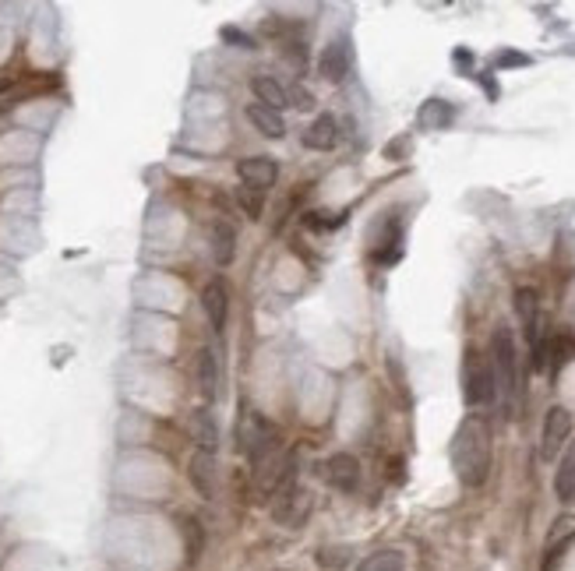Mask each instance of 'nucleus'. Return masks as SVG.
I'll return each instance as SVG.
<instances>
[{"label": "nucleus", "instance_id": "nucleus-1", "mask_svg": "<svg viewBox=\"0 0 575 571\" xmlns=\"http://www.w3.org/2000/svg\"><path fill=\"white\" fill-rule=\"evenodd\" d=\"M452 469L459 476L463 487H484L491 476V455H495V441H491V424L484 417H467L456 434H452Z\"/></svg>", "mask_w": 575, "mask_h": 571}, {"label": "nucleus", "instance_id": "nucleus-2", "mask_svg": "<svg viewBox=\"0 0 575 571\" xmlns=\"http://www.w3.org/2000/svg\"><path fill=\"white\" fill-rule=\"evenodd\" d=\"M491 370H495V388L502 398L504 417H519V402H523V381H519V353H515V339L512 332L498 324L491 335Z\"/></svg>", "mask_w": 575, "mask_h": 571}, {"label": "nucleus", "instance_id": "nucleus-3", "mask_svg": "<svg viewBox=\"0 0 575 571\" xmlns=\"http://www.w3.org/2000/svg\"><path fill=\"white\" fill-rule=\"evenodd\" d=\"M237 441H240V452H244L254 465L269 463L272 455L283 452L276 427H272L261 413H254V409H244V417H240V424H237Z\"/></svg>", "mask_w": 575, "mask_h": 571}, {"label": "nucleus", "instance_id": "nucleus-4", "mask_svg": "<svg viewBox=\"0 0 575 571\" xmlns=\"http://www.w3.org/2000/svg\"><path fill=\"white\" fill-rule=\"evenodd\" d=\"M463 398H467V406H473V409L491 406V402L498 398L491 360L484 357L480 350H473V346H469L467 357H463Z\"/></svg>", "mask_w": 575, "mask_h": 571}, {"label": "nucleus", "instance_id": "nucleus-5", "mask_svg": "<svg viewBox=\"0 0 575 571\" xmlns=\"http://www.w3.org/2000/svg\"><path fill=\"white\" fill-rule=\"evenodd\" d=\"M572 441V413L565 406H551L543 417V430H540V459L554 463L558 455H565Z\"/></svg>", "mask_w": 575, "mask_h": 571}, {"label": "nucleus", "instance_id": "nucleus-6", "mask_svg": "<svg viewBox=\"0 0 575 571\" xmlns=\"http://www.w3.org/2000/svg\"><path fill=\"white\" fill-rule=\"evenodd\" d=\"M272 515L283 522V526H300L307 515H311V494L297 483H289L287 491H279L272 498Z\"/></svg>", "mask_w": 575, "mask_h": 571}, {"label": "nucleus", "instance_id": "nucleus-7", "mask_svg": "<svg viewBox=\"0 0 575 571\" xmlns=\"http://www.w3.org/2000/svg\"><path fill=\"white\" fill-rule=\"evenodd\" d=\"M322 476L328 487H335V491H343V494H353L360 483V463L353 455L339 452V455H332V459L322 465Z\"/></svg>", "mask_w": 575, "mask_h": 571}, {"label": "nucleus", "instance_id": "nucleus-8", "mask_svg": "<svg viewBox=\"0 0 575 571\" xmlns=\"http://www.w3.org/2000/svg\"><path fill=\"white\" fill-rule=\"evenodd\" d=\"M353 68V50H350V39L339 36L335 42H328L322 50V61H318V71L325 81H343Z\"/></svg>", "mask_w": 575, "mask_h": 571}, {"label": "nucleus", "instance_id": "nucleus-9", "mask_svg": "<svg viewBox=\"0 0 575 571\" xmlns=\"http://www.w3.org/2000/svg\"><path fill=\"white\" fill-rule=\"evenodd\" d=\"M237 177L244 180L248 187H254V191H269L276 183V177H279V166L269 155H251V159L237 163Z\"/></svg>", "mask_w": 575, "mask_h": 571}, {"label": "nucleus", "instance_id": "nucleus-10", "mask_svg": "<svg viewBox=\"0 0 575 571\" xmlns=\"http://www.w3.org/2000/svg\"><path fill=\"white\" fill-rule=\"evenodd\" d=\"M202 307L209 314V324L222 332L226 328V318H230V286L226 279H212V283L202 289Z\"/></svg>", "mask_w": 575, "mask_h": 571}, {"label": "nucleus", "instance_id": "nucleus-11", "mask_svg": "<svg viewBox=\"0 0 575 571\" xmlns=\"http://www.w3.org/2000/svg\"><path fill=\"white\" fill-rule=\"evenodd\" d=\"M216 452H202L191 459V483L202 498H216Z\"/></svg>", "mask_w": 575, "mask_h": 571}, {"label": "nucleus", "instance_id": "nucleus-12", "mask_svg": "<svg viewBox=\"0 0 575 571\" xmlns=\"http://www.w3.org/2000/svg\"><path fill=\"white\" fill-rule=\"evenodd\" d=\"M515 314H519L523 332H526V342H530V339L540 332V324H543L537 289H526V286H523V289H515Z\"/></svg>", "mask_w": 575, "mask_h": 571}, {"label": "nucleus", "instance_id": "nucleus-13", "mask_svg": "<svg viewBox=\"0 0 575 571\" xmlns=\"http://www.w3.org/2000/svg\"><path fill=\"white\" fill-rule=\"evenodd\" d=\"M304 145L307 148H315V152H328V148H335L339 145V124H335V117H328L322 113L307 131H304Z\"/></svg>", "mask_w": 575, "mask_h": 571}, {"label": "nucleus", "instance_id": "nucleus-14", "mask_svg": "<svg viewBox=\"0 0 575 571\" xmlns=\"http://www.w3.org/2000/svg\"><path fill=\"white\" fill-rule=\"evenodd\" d=\"M209 244H212V257H216V265H230L233 261V254H237V229L226 222V219H216L212 222V237H209Z\"/></svg>", "mask_w": 575, "mask_h": 571}, {"label": "nucleus", "instance_id": "nucleus-15", "mask_svg": "<svg viewBox=\"0 0 575 571\" xmlns=\"http://www.w3.org/2000/svg\"><path fill=\"white\" fill-rule=\"evenodd\" d=\"M251 92L258 96L261 107L279 109V113H283V107H289V92L272 78V74H258V78H251Z\"/></svg>", "mask_w": 575, "mask_h": 571}, {"label": "nucleus", "instance_id": "nucleus-16", "mask_svg": "<svg viewBox=\"0 0 575 571\" xmlns=\"http://www.w3.org/2000/svg\"><path fill=\"white\" fill-rule=\"evenodd\" d=\"M554 494H558L561 504L575 501V437L569 441V448H565V455H561V463H558V473H554Z\"/></svg>", "mask_w": 575, "mask_h": 571}, {"label": "nucleus", "instance_id": "nucleus-17", "mask_svg": "<svg viewBox=\"0 0 575 571\" xmlns=\"http://www.w3.org/2000/svg\"><path fill=\"white\" fill-rule=\"evenodd\" d=\"M248 120H251L265 138H283V135H287V120H283L279 109H269V107H261V103H251V107H248Z\"/></svg>", "mask_w": 575, "mask_h": 571}, {"label": "nucleus", "instance_id": "nucleus-18", "mask_svg": "<svg viewBox=\"0 0 575 571\" xmlns=\"http://www.w3.org/2000/svg\"><path fill=\"white\" fill-rule=\"evenodd\" d=\"M191 434H194V441H198L202 452H216L219 427H216V417H212L209 409H194V413H191Z\"/></svg>", "mask_w": 575, "mask_h": 571}, {"label": "nucleus", "instance_id": "nucleus-19", "mask_svg": "<svg viewBox=\"0 0 575 571\" xmlns=\"http://www.w3.org/2000/svg\"><path fill=\"white\" fill-rule=\"evenodd\" d=\"M198 385H202L205 398H219V360L212 350L198 353Z\"/></svg>", "mask_w": 575, "mask_h": 571}, {"label": "nucleus", "instance_id": "nucleus-20", "mask_svg": "<svg viewBox=\"0 0 575 571\" xmlns=\"http://www.w3.org/2000/svg\"><path fill=\"white\" fill-rule=\"evenodd\" d=\"M180 533H184V547H187V565H194L202 554V543H205L202 522L194 515H187V519H180Z\"/></svg>", "mask_w": 575, "mask_h": 571}, {"label": "nucleus", "instance_id": "nucleus-21", "mask_svg": "<svg viewBox=\"0 0 575 571\" xmlns=\"http://www.w3.org/2000/svg\"><path fill=\"white\" fill-rule=\"evenodd\" d=\"M357 571H406V561H402L399 550H378V554L363 557Z\"/></svg>", "mask_w": 575, "mask_h": 571}, {"label": "nucleus", "instance_id": "nucleus-22", "mask_svg": "<svg viewBox=\"0 0 575 571\" xmlns=\"http://www.w3.org/2000/svg\"><path fill=\"white\" fill-rule=\"evenodd\" d=\"M575 536V515H561L554 526H551V533H547V547L543 550H565V543Z\"/></svg>", "mask_w": 575, "mask_h": 571}, {"label": "nucleus", "instance_id": "nucleus-23", "mask_svg": "<svg viewBox=\"0 0 575 571\" xmlns=\"http://www.w3.org/2000/svg\"><path fill=\"white\" fill-rule=\"evenodd\" d=\"M237 201H240V209L248 219H261V205H265V191H254L248 183H240L237 187Z\"/></svg>", "mask_w": 575, "mask_h": 571}, {"label": "nucleus", "instance_id": "nucleus-24", "mask_svg": "<svg viewBox=\"0 0 575 571\" xmlns=\"http://www.w3.org/2000/svg\"><path fill=\"white\" fill-rule=\"evenodd\" d=\"M350 561V550L346 547H322L318 550V568L322 571H343Z\"/></svg>", "mask_w": 575, "mask_h": 571}, {"label": "nucleus", "instance_id": "nucleus-25", "mask_svg": "<svg viewBox=\"0 0 575 571\" xmlns=\"http://www.w3.org/2000/svg\"><path fill=\"white\" fill-rule=\"evenodd\" d=\"M339 222H343V215H335V212H311L307 215V226H311V229H318V233H322V229H335Z\"/></svg>", "mask_w": 575, "mask_h": 571}, {"label": "nucleus", "instance_id": "nucleus-26", "mask_svg": "<svg viewBox=\"0 0 575 571\" xmlns=\"http://www.w3.org/2000/svg\"><path fill=\"white\" fill-rule=\"evenodd\" d=\"M222 39L233 42V46H240V50H254V39L248 36V33H240V29H233V25L222 29Z\"/></svg>", "mask_w": 575, "mask_h": 571}, {"label": "nucleus", "instance_id": "nucleus-27", "mask_svg": "<svg viewBox=\"0 0 575 571\" xmlns=\"http://www.w3.org/2000/svg\"><path fill=\"white\" fill-rule=\"evenodd\" d=\"M289 103H293L297 109H315V96H311L307 89H300V85H297V89L289 92Z\"/></svg>", "mask_w": 575, "mask_h": 571}]
</instances>
